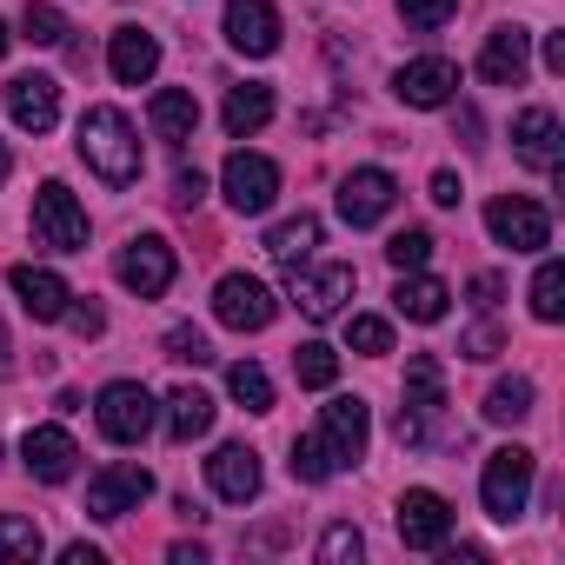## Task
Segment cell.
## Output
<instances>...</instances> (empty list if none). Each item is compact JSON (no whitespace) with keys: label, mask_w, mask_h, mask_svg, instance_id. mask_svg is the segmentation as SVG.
Instances as JSON below:
<instances>
[{"label":"cell","mask_w":565,"mask_h":565,"mask_svg":"<svg viewBox=\"0 0 565 565\" xmlns=\"http://www.w3.org/2000/svg\"><path fill=\"white\" fill-rule=\"evenodd\" d=\"M81 160L107 186H134L140 180V140H134V127H127L120 107H87L81 114Z\"/></svg>","instance_id":"1"},{"label":"cell","mask_w":565,"mask_h":565,"mask_svg":"<svg viewBox=\"0 0 565 565\" xmlns=\"http://www.w3.org/2000/svg\"><path fill=\"white\" fill-rule=\"evenodd\" d=\"M399 446H433L446 433V366L433 353L406 360V406H399Z\"/></svg>","instance_id":"2"},{"label":"cell","mask_w":565,"mask_h":565,"mask_svg":"<svg viewBox=\"0 0 565 565\" xmlns=\"http://www.w3.org/2000/svg\"><path fill=\"white\" fill-rule=\"evenodd\" d=\"M479 499H486V512L499 525H512L525 512V499H532V452L525 446H499L486 459V472H479Z\"/></svg>","instance_id":"3"},{"label":"cell","mask_w":565,"mask_h":565,"mask_svg":"<svg viewBox=\"0 0 565 565\" xmlns=\"http://www.w3.org/2000/svg\"><path fill=\"white\" fill-rule=\"evenodd\" d=\"M486 233L505 246V253H545L552 246V213L525 193H499L486 206Z\"/></svg>","instance_id":"4"},{"label":"cell","mask_w":565,"mask_h":565,"mask_svg":"<svg viewBox=\"0 0 565 565\" xmlns=\"http://www.w3.org/2000/svg\"><path fill=\"white\" fill-rule=\"evenodd\" d=\"M34 239H41L47 253H87V206H81L61 180H47V186L34 193Z\"/></svg>","instance_id":"5"},{"label":"cell","mask_w":565,"mask_h":565,"mask_svg":"<svg viewBox=\"0 0 565 565\" xmlns=\"http://www.w3.org/2000/svg\"><path fill=\"white\" fill-rule=\"evenodd\" d=\"M94 419H100V433L114 439V446H140L147 433H153V393L140 386V380H114V386H100V406H94Z\"/></svg>","instance_id":"6"},{"label":"cell","mask_w":565,"mask_h":565,"mask_svg":"<svg viewBox=\"0 0 565 565\" xmlns=\"http://www.w3.org/2000/svg\"><path fill=\"white\" fill-rule=\"evenodd\" d=\"M213 313H220V327H233V333H266L273 313H279V300H273V287H259L253 273H226L220 287H213Z\"/></svg>","instance_id":"7"},{"label":"cell","mask_w":565,"mask_h":565,"mask_svg":"<svg viewBox=\"0 0 565 565\" xmlns=\"http://www.w3.org/2000/svg\"><path fill=\"white\" fill-rule=\"evenodd\" d=\"M153 499V472L147 466H134V459H120V466H107V472H94L87 479V512L94 519H127V512H140Z\"/></svg>","instance_id":"8"},{"label":"cell","mask_w":565,"mask_h":565,"mask_svg":"<svg viewBox=\"0 0 565 565\" xmlns=\"http://www.w3.org/2000/svg\"><path fill=\"white\" fill-rule=\"evenodd\" d=\"M220 186H226V206L233 213H266L273 200H279V167L266 160V153H226V167H220Z\"/></svg>","instance_id":"9"},{"label":"cell","mask_w":565,"mask_h":565,"mask_svg":"<svg viewBox=\"0 0 565 565\" xmlns=\"http://www.w3.org/2000/svg\"><path fill=\"white\" fill-rule=\"evenodd\" d=\"M173 246L160 239V233H140V239H127V253H120V287L127 294H140V300H160L167 287H173Z\"/></svg>","instance_id":"10"},{"label":"cell","mask_w":565,"mask_h":565,"mask_svg":"<svg viewBox=\"0 0 565 565\" xmlns=\"http://www.w3.org/2000/svg\"><path fill=\"white\" fill-rule=\"evenodd\" d=\"M393 200H399V186H393L386 167H360V173L340 180V220L347 226H380L393 213Z\"/></svg>","instance_id":"11"},{"label":"cell","mask_w":565,"mask_h":565,"mask_svg":"<svg viewBox=\"0 0 565 565\" xmlns=\"http://www.w3.org/2000/svg\"><path fill=\"white\" fill-rule=\"evenodd\" d=\"M512 153H519L532 173H558V160H565L558 114H552V107H525V114L512 120Z\"/></svg>","instance_id":"12"},{"label":"cell","mask_w":565,"mask_h":565,"mask_svg":"<svg viewBox=\"0 0 565 565\" xmlns=\"http://www.w3.org/2000/svg\"><path fill=\"white\" fill-rule=\"evenodd\" d=\"M320 439L333 446V459H340V466H353V459H366V439H373V419H366V399H353V393H340V399H327V406H320Z\"/></svg>","instance_id":"13"},{"label":"cell","mask_w":565,"mask_h":565,"mask_svg":"<svg viewBox=\"0 0 565 565\" xmlns=\"http://www.w3.org/2000/svg\"><path fill=\"white\" fill-rule=\"evenodd\" d=\"M226 41L246 61H266L279 47V8L273 0H226Z\"/></svg>","instance_id":"14"},{"label":"cell","mask_w":565,"mask_h":565,"mask_svg":"<svg viewBox=\"0 0 565 565\" xmlns=\"http://www.w3.org/2000/svg\"><path fill=\"white\" fill-rule=\"evenodd\" d=\"M399 539L413 545V552H439L446 539H452V505L439 499V492H406L399 499Z\"/></svg>","instance_id":"15"},{"label":"cell","mask_w":565,"mask_h":565,"mask_svg":"<svg viewBox=\"0 0 565 565\" xmlns=\"http://www.w3.org/2000/svg\"><path fill=\"white\" fill-rule=\"evenodd\" d=\"M353 287H360V273L347 266V259H333V266H320V273H294V300H300V313L307 320H333L347 300H353Z\"/></svg>","instance_id":"16"},{"label":"cell","mask_w":565,"mask_h":565,"mask_svg":"<svg viewBox=\"0 0 565 565\" xmlns=\"http://www.w3.org/2000/svg\"><path fill=\"white\" fill-rule=\"evenodd\" d=\"M8 114H14L21 134H47L61 120V87L47 74H14L8 81Z\"/></svg>","instance_id":"17"},{"label":"cell","mask_w":565,"mask_h":565,"mask_svg":"<svg viewBox=\"0 0 565 565\" xmlns=\"http://www.w3.org/2000/svg\"><path fill=\"white\" fill-rule=\"evenodd\" d=\"M74 459H81V446H74L61 426H28V439H21V466H28L41 486L74 479Z\"/></svg>","instance_id":"18"},{"label":"cell","mask_w":565,"mask_h":565,"mask_svg":"<svg viewBox=\"0 0 565 565\" xmlns=\"http://www.w3.org/2000/svg\"><path fill=\"white\" fill-rule=\"evenodd\" d=\"M393 94L406 100V107H446L452 94H459V67L452 61H413V67H399L393 74Z\"/></svg>","instance_id":"19"},{"label":"cell","mask_w":565,"mask_h":565,"mask_svg":"<svg viewBox=\"0 0 565 565\" xmlns=\"http://www.w3.org/2000/svg\"><path fill=\"white\" fill-rule=\"evenodd\" d=\"M107 67H114L120 87H147V81L160 74V41H153L147 28H120V34L107 41Z\"/></svg>","instance_id":"20"},{"label":"cell","mask_w":565,"mask_h":565,"mask_svg":"<svg viewBox=\"0 0 565 565\" xmlns=\"http://www.w3.org/2000/svg\"><path fill=\"white\" fill-rule=\"evenodd\" d=\"M525 61H532V34L525 28H492L486 47H479V74L492 87H519L525 81Z\"/></svg>","instance_id":"21"},{"label":"cell","mask_w":565,"mask_h":565,"mask_svg":"<svg viewBox=\"0 0 565 565\" xmlns=\"http://www.w3.org/2000/svg\"><path fill=\"white\" fill-rule=\"evenodd\" d=\"M8 279H14V300H21L34 320H61V313L74 307V287H67L61 273H47V266H14Z\"/></svg>","instance_id":"22"},{"label":"cell","mask_w":565,"mask_h":565,"mask_svg":"<svg viewBox=\"0 0 565 565\" xmlns=\"http://www.w3.org/2000/svg\"><path fill=\"white\" fill-rule=\"evenodd\" d=\"M206 479H213L220 499L246 505V499H259V452H253V446H220V452L206 459Z\"/></svg>","instance_id":"23"},{"label":"cell","mask_w":565,"mask_h":565,"mask_svg":"<svg viewBox=\"0 0 565 565\" xmlns=\"http://www.w3.org/2000/svg\"><path fill=\"white\" fill-rule=\"evenodd\" d=\"M313 246H320V220H313V213H294V220H279V226L266 233V259H273L279 273H300V266L313 259Z\"/></svg>","instance_id":"24"},{"label":"cell","mask_w":565,"mask_h":565,"mask_svg":"<svg viewBox=\"0 0 565 565\" xmlns=\"http://www.w3.org/2000/svg\"><path fill=\"white\" fill-rule=\"evenodd\" d=\"M147 120H153V134H160V140L186 147V140L200 134V100H193L186 87H160V94H153V107H147Z\"/></svg>","instance_id":"25"},{"label":"cell","mask_w":565,"mask_h":565,"mask_svg":"<svg viewBox=\"0 0 565 565\" xmlns=\"http://www.w3.org/2000/svg\"><path fill=\"white\" fill-rule=\"evenodd\" d=\"M446 279H426V273H406L399 287H393V307L406 313V320H419V327H433V320H446Z\"/></svg>","instance_id":"26"},{"label":"cell","mask_w":565,"mask_h":565,"mask_svg":"<svg viewBox=\"0 0 565 565\" xmlns=\"http://www.w3.org/2000/svg\"><path fill=\"white\" fill-rule=\"evenodd\" d=\"M220 120H226V134H233V140L259 134V127L273 120V87H259V81L233 87V94H226V107H220Z\"/></svg>","instance_id":"27"},{"label":"cell","mask_w":565,"mask_h":565,"mask_svg":"<svg viewBox=\"0 0 565 565\" xmlns=\"http://www.w3.org/2000/svg\"><path fill=\"white\" fill-rule=\"evenodd\" d=\"M206 426H213V399H206L200 386H173V393H167V433H173L180 446H193Z\"/></svg>","instance_id":"28"},{"label":"cell","mask_w":565,"mask_h":565,"mask_svg":"<svg viewBox=\"0 0 565 565\" xmlns=\"http://www.w3.org/2000/svg\"><path fill=\"white\" fill-rule=\"evenodd\" d=\"M532 320H545V327L565 320V266H558V259H545V266L532 273Z\"/></svg>","instance_id":"29"},{"label":"cell","mask_w":565,"mask_h":565,"mask_svg":"<svg viewBox=\"0 0 565 565\" xmlns=\"http://www.w3.org/2000/svg\"><path fill=\"white\" fill-rule=\"evenodd\" d=\"M226 393H233L246 413H273V380H266V366H253V360L226 366Z\"/></svg>","instance_id":"30"},{"label":"cell","mask_w":565,"mask_h":565,"mask_svg":"<svg viewBox=\"0 0 565 565\" xmlns=\"http://www.w3.org/2000/svg\"><path fill=\"white\" fill-rule=\"evenodd\" d=\"M333 472H340V459H333V446H327L320 433L294 439V479H300V486H327Z\"/></svg>","instance_id":"31"},{"label":"cell","mask_w":565,"mask_h":565,"mask_svg":"<svg viewBox=\"0 0 565 565\" xmlns=\"http://www.w3.org/2000/svg\"><path fill=\"white\" fill-rule=\"evenodd\" d=\"M294 373H300V386L327 393V386L340 380V353H333V347H320V340H307V347H294Z\"/></svg>","instance_id":"32"},{"label":"cell","mask_w":565,"mask_h":565,"mask_svg":"<svg viewBox=\"0 0 565 565\" xmlns=\"http://www.w3.org/2000/svg\"><path fill=\"white\" fill-rule=\"evenodd\" d=\"M532 413V380H499L492 393H486V419L492 426H519Z\"/></svg>","instance_id":"33"},{"label":"cell","mask_w":565,"mask_h":565,"mask_svg":"<svg viewBox=\"0 0 565 565\" xmlns=\"http://www.w3.org/2000/svg\"><path fill=\"white\" fill-rule=\"evenodd\" d=\"M47 552V539H41V525L34 519H21V512H8V519H0V558H41Z\"/></svg>","instance_id":"34"},{"label":"cell","mask_w":565,"mask_h":565,"mask_svg":"<svg viewBox=\"0 0 565 565\" xmlns=\"http://www.w3.org/2000/svg\"><path fill=\"white\" fill-rule=\"evenodd\" d=\"M21 41H34V47H61V41H67V14H61V8H47V0H28V14H21Z\"/></svg>","instance_id":"35"},{"label":"cell","mask_w":565,"mask_h":565,"mask_svg":"<svg viewBox=\"0 0 565 565\" xmlns=\"http://www.w3.org/2000/svg\"><path fill=\"white\" fill-rule=\"evenodd\" d=\"M452 14H459V0H399V21H406L413 34H439Z\"/></svg>","instance_id":"36"},{"label":"cell","mask_w":565,"mask_h":565,"mask_svg":"<svg viewBox=\"0 0 565 565\" xmlns=\"http://www.w3.org/2000/svg\"><path fill=\"white\" fill-rule=\"evenodd\" d=\"M386 259H393L399 273H419V266L433 259V233H419V226H406V233H393V239H386Z\"/></svg>","instance_id":"37"},{"label":"cell","mask_w":565,"mask_h":565,"mask_svg":"<svg viewBox=\"0 0 565 565\" xmlns=\"http://www.w3.org/2000/svg\"><path fill=\"white\" fill-rule=\"evenodd\" d=\"M347 340H353L366 360H386V353H393V327H386V320H373V313L347 320Z\"/></svg>","instance_id":"38"},{"label":"cell","mask_w":565,"mask_h":565,"mask_svg":"<svg viewBox=\"0 0 565 565\" xmlns=\"http://www.w3.org/2000/svg\"><path fill=\"white\" fill-rule=\"evenodd\" d=\"M167 360H180V366H206V360H213V347H206V333H200V327H173V333H167Z\"/></svg>","instance_id":"39"},{"label":"cell","mask_w":565,"mask_h":565,"mask_svg":"<svg viewBox=\"0 0 565 565\" xmlns=\"http://www.w3.org/2000/svg\"><path fill=\"white\" fill-rule=\"evenodd\" d=\"M360 552H366L360 525H327V539H320V558H327V565H353Z\"/></svg>","instance_id":"40"},{"label":"cell","mask_w":565,"mask_h":565,"mask_svg":"<svg viewBox=\"0 0 565 565\" xmlns=\"http://www.w3.org/2000/svg\"><path fill=\"white\" fill-rule=\"evenodd\" d=\"M499 347H505V340H499V327H492V320H479V327L459 340V353H466V360H499Z\"/></svg>","instance_id":"41"},{"label":"cell","mask_w":565,"mask_h":565,"mask_svg":"<svg viewBox=\"0 0 565 565\" xmlns=\"http://www.w3.org/2000/svg\"><path fill=\"white\" fill-rule=\"evenodd\" d=\"M206 200V173L200 167H180L173 173V206H200Z\"/></svg>","instance_id":"42"},{"label":"cell","mask_w":565,"mask_h":565,"mask_svg":"<svg viewBox=\"0 0 565 565\" xmlns=\"http://www.w3.org/2000/svg\"><path fill=\"white\" fill-rule=\"evenodd\" d=\"M61 320H67V327H74V333H81V340H94V333H107V313H100V307H94V300H81V307H67V313H61Z\"/></svg>","instance_id":"43"},{"label":"cell","mask_w":565,"mask_h":565,"mask_svg":"<svg viewBox=\"0 0 565 565\" xmlns=\"http://www.w3.org/2000/svg\"><path fill=\"white\" fill-rule=\"evenodd\" d=\"M466 294H472V307H479V313H492V307H499V273H479Z\"/></svg>","instance_id":"44"},{"label":"cell","mask_w":565,"mask_h":565,"mask_svg":"<svg viewBox=\"0 0 565 565\" xmlns=\"http://www.w3.org/2000/svg\"><path fill=\"white\" fill-rule=\"evenodd\" d=\"M433 200L439 206H459V173H433Z\"/></svg>","instance_id":"45"},{"label":"cell","mask_w":565,"mask_h":565,"mask_svg":"<svg viewBox=\"0 0 565 565\" xmlns=\"http://www.w3.org/2000/svg\"><path fill=\"white\" fill-rule=\"evenodd\" d=\"M545 74H565V34H545Z\"/></svg>","instance_id":"46"},{"label":"cell","mask_w":565,"mask_h":565,"mask_svg":"<svg viewBox=\"0 0 565 565\" xmlns=\"http://www.w3.org/2000/svg\"><path fill=\"white\" fill-rule=\"evenodd\" d=\"M61 558H67V565H100V545H67Z\"/></svg>","instance_id":"47"},{"label":"cell","mask_w":565,"mask_h":565,"mask_svg":"<svg viewBox=\"0 0 565 565\" xmlns=\"http://www.w3.org/2000/svg\"><path fill=\"white\" fill-rule=\"evenodd\" d=\"M8 353H14V347H8V327H0V380H8V366H14Z\"/></svg>","instance_id":"48"},{"label":"cell","mask_w":565,"mask_h":565,"mask_svg":"<svg viewBox=\"0 0 565 565\" xmlns=\"http://www.w3.org/2000/svg\"><path fill=\"white\" fill-rule=\"evenodd\" d=\"M8 173H14V153H8V140H0V186H8Z\"/></svg>","instance_id":"49"},{"label":"cell","mask_w":565,"mask_h":565,"mask_svg":"<svg viewBox=\"0 0 565 565\" xmlns=\"http://www.w3.org/2000/svg\"><path fill=\"white\" fill-rule=\"evenodd\" d=\"M8 47H14V34H8V21H0V54H8Z\"/></svg>","instance_id":"50"}]
</instances>
